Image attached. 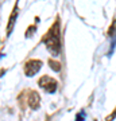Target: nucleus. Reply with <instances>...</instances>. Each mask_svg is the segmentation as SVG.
Segmentation results:
<instances>
[{"instance_id": "obj_1", "label": "nucleus", "mask_w": 116, "mask_h": 121, "mask_svg": "<svg viewBox=\"0 0 116 121\" xmlns=\"http://www.w3.org/2000/svg\"><path fill=\"white\" fill-rule=\"evenodd\" d=\"M43 42L46 47L54 56H57L61 52V39H60V23L56 22L53 27L49 30L46 36L43 38Z\"/></svg>"}, {"instance_id": "obj_2", "label": "nucleus", "mask_w": 116, "mask_h": 121, "mask_svg": "<svg viewBox=\"0 0 116 121\" xmlns=\"http://www.w3.org/2000/svg\"><path fill=\"white\" fill-rule=\"evenodd\" d=\"M38 85L42 87L43 90H46L47 93H54L58 87V83L53 77H49V75H43V77L39 78Z\"/></svg>"}, {"instance_id": "obj_3", "label": "nucleus", "mask_w": 116, "mask_h": 121, "mask_svg": "<svg viewBox=\"0 0 116 121\" xmlns=\"http://www.w3.org/2000/svg\"><path fill=\"white\" fill-rule=\"evenodd\" d=\"M42 69V60L39 59H30L24 65V74L27 77H32Z\"/></svg>"}, {"instance_id": "obj_4", "label": "nucleus", "mask_w": 116, "mask_h": 121, "mask_svg": "<svg viewBox=\"0 0 116 121\" xmlns=\"http://www.w3.org/2000/svg\"><path fill=\"white\" fill-rule=\"evenodd\" d=\"M16 17H18V3L14 5V9L12 12H11V16H9V20H8V24H7V36L11 35L14 30V26H15V22H16Z\"/></svg>"}, {"instance_id": "obj_5", "label": "nucleus", "mask_w": 116, "mask_h": 121, "mask_svg": "<svg viewBox=\"0 0 116 121\" xmlns=\"http://www.w3.org/2000/svg\"><path fill=\"white\" fill-rule=\"evenodd\" d=\"M28 105L34 110H37L39 108V105H41V97H39V94L35 90L30 91V94H28Z\"/></svg>"}, {"instance_id": "obj_6", "label": "nucleus", "mask_w": 116, "mask_h": 121, "mask_svg": "<svg viewBox=\"0 0 116 121\" xmlns=\"http://www.w3.org/2000/svg\"><path fill=\"white\" fill-rule=\"evenodd\" d=\"M49 66H50L54 71H60L61 70V63L57 62V60H54V59H49Z\"/></svg>"}, {"instance_id": "obj_7", "label": "nucleus", "mask_w": 116, "mask_h": 121, "mask_svg": "<svg viewBox=\"0 0 116 121\" xmlns=\"http://www.w3.org/2000/svg\"><path fill=\"white\" fill-rule=\"evenodd\" d=\"M113 31H116V19L113 20V23H112L111 28L108 30V35H109V36H112V35H113Z\"/></svg>"}, {"instance_id": "obj_8", "label": "nucleus", "mask_w": 116, "mask_h": 121, "mask_svg": "<svg viewBox=\"0 0 116 121\" xmlns=\"http://www.w3.org/2000/svg\"><path fill=\"white\" fill-rule=\"evenodd\" d=\"M35 30H37V27L35 26H31L30 28H27V31H26V36L27 38H28V36H32V32H34Z\"/></svg>"}, {"instance_id": "obj_9", "label": "nucleus", "mask_w": 116, "mask_h": 121, "mask_svg": "<svg viewBox=\"0 0 116 121\" xmlns=\"http://www.w3.org/2000/svg\"><path fill=\"white\" fill-rule=\"evenodd\" d=\"M115 117H116V109H115V110H113V112L111 113V114H109V116L107 117V120H105V121H112L113 118H115Z\"/></svg>"}, {"instance_id": "obj_10", "label": "nucleus", "mask_w": 116, "mask_h": 121, "mask_svg": "<svg viewBox=\"0 0 116 121\" xmlns=\"http://www.w3.org/2000/svg\"><path fill=\"white\" fill-rule=\"evenodd\" d=\"M84 114H82V113H80V114H78L77 117H76V121H84Z\"/></svg>"}]
</instances>
